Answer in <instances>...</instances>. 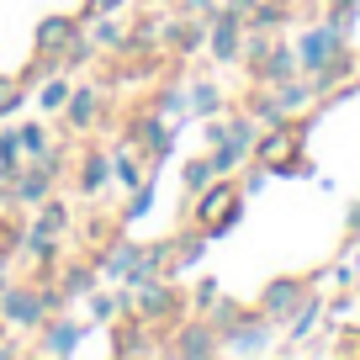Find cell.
<instances>
[{"label":"cell","instance_id":"1","mask_svg":"<svg viewBox=\"0 0 360 360\" xmlns=\"http://www.w3.org/2000/svg\"><path fill=\"white\" fill-rule=\"evenodd\" d=\"M238 217H244V191H238L233 175H217L212 186H202V191L191 196L186 223H196L207 238H228L238 228Z\"/></svg>","mask_w":360,"mask_h":360},{"label":"cell","instance_id":"2","mask_svg":"<svg viewBox=\"0 0 360 360\" xmlns=\"http://www.w3.org/2000/svg\"><path fill=\"white\" fill-rule=\"evenodd\" d=\"M133 313L148 318L159 334H169L191 307H186V292H180L169 276H148V281H133Z\"/></svg>","mask_w":360,"mask_h":360},{"label":"cell","instance_id":"3","mask_svg":"<svg viewBox=\"0 0 360 360\" xmlns=\"http://www.w3.org/2000/svg\"><path fill=\"white\" fill-rule=\"evenodd\" d=\"M307 127H313V122H292V117H286V122H276V127H265V133L255 138V154H249V159H255V165H265L270 175H281V169L302 154Z\"/></svg>","mask_w":360,"mask_h":360},{"label":"cell","instance_id":"4","mask_svg":"<svg viewBox=\"0 0 360 360\" xmlns=\"http://www.w3.org/2000/svg\"><path fill=\"white\" fill-rule=\"evenodd\" d=\"M58 122H64L69 138H90V133H96V122H106V90H101V79H85V85L69 90V101L58 106Z\"/></svg>","mask_w":360,"mask_h":360},{"label":"cell","instance_id":"5","mask_svg":"<svg viewBox=\"0 0 360 360\" xmlns=\"http://www.w3.org/2000/svg\"><path fill=\"white\" fill-rule=\"evenodd\" d=\"M0 318H6L16 334H37V328L48 323V307H43L37 281H6L0 286Z\"/></svg>","mask_w":360,"mask_h":360},{"label":"cell","instance_id":"6","mask_svg":"<svg viewBox=\"0 0 360 360\" xmlns=\"http://www.w3.org/2000/svg\"><path fill=\"white\" fill-rule=\"evenodd\" d=\"M202 48H207V16H186V11L169 6V16L159 22V53L191 58V53H202Z\"/></svg>","mask_w":360,"mask_h":360},{"label":"cell","instance_id":"7","mask_svg":"<svg viewBox=\"0 0 360 360\" xmlns=\"http://www.w3.org/2000/svg\"><path fill=\"white\" fill-rule=\"evenodd\" d=\"M307 297H313V276H276V281H265V292H259L255 307L270 318V323H286Z\"/></svg>","mask_w":360,"mask_h":360},{"label":"cell","instance_id":"8","mask_svg":"<svg viewBox=\"0 0 360 360\" xmlns=\"http://www.w3.org/2000/svg\"><path fill=\"white\" fill-rule=\"evenodd\" d=\"M165 355H180V360H196V355H223V339H217V328L207 323L202 313H191V318H180V323L169 328Z\"/></svg>","mask_w":360,"mask_h":360},{"label":"cell","instance_id":"9","mask_svg":"<svg viewBox=\"0 0 360 360\" xmlns=\"http://www.w3.org/2000/svg\"><path fill=\"white\" fill-rule=\"evenodd\" d=\"M207 53H212L217 64H238V53H244V11L217 6V11L207 16Z\"/></svg>","mask_w":360,"mask_h":360},{"label":"cell","instance_id":"10","mask_svg":"<svg viewBox=\"0 0 360 360\" xmlns=\"http://www.w3.org/2000/svg\"><path fill=\"white\" fill-rule=\"evenodd\" d=\"M112 355H165V339H159V328L148 323V318H138V313H122V318H112Z\"/></svg>","mask_w":360,"mask_h":360},{"label":"cell","instance_id":"11","mask_svg":"<svg viewBox=\"0 0 360 360\" xmlns=\"http://www.w3.org/2000/svg\"><path fill=\"white\" fill-rule=\"evenodd\" d=\"M270 328L276 323H270L259 307H244V313L223 328V349L228 355H259V349H270Z\"/></svg>","mask_w":360,"mask_h":360},{"label":"cell","instance_id":"12","mask_svg":"<svg viewBox=\"0 0 360 360\" xmlns=\"http://www.w3.org/2000/svg\"><path fill=\"white\" fill-rule=\"evenodd\" d=\"M186 122H175V117H165V112H154V106H148L143 117H138V143H143V165H165L169 159V148H175V133Z\"/></svg>","mask_w":360,"mask_h":360},{"label":"cell","instance_id":"13","mask_svg":"<svg viewBox=\"0 0 360 360\" xmlns=\"http://www.w3.org/2000/svg\"><path fill=\"white\" fill-rule=\"evenodd\" d=\"M79 32H85L79 11H48L43 22L32 27V53H53V58H64V48L75 43Z\"/></svg>","mask_w":360,"mask_h":360},{"label":"cell","instance_id":"14","mask_svg":"<svg viewBox=\"0 0 360 360\" xmlns=\"http://www.w3.org/2000/svg\"><path fill=\"white\" fill-rule=\"evenodd\" d=\"M112 148H106V143H85V148H79V169H75V191L79 196H85V202H90V196H101L106 191V186H112Z\"/></svg>","mask_w":360,"mask_h":360},{"label":"cell","instance_id":"15","mask_svg":"<svg viewBox=\"0 0 360 360\" xmlns=\"http://www.w3.org/2000/svg\"><path fill=\"white\" fill-rule=\"evenodd\" d=\"M37 334H43V339H32L37 355H75L79 339L90 334V323H79V318H69V313H53L43 328H37Z\"/></svg>","mask_w":360,"mask_h":360},{"label":"cell","instance_id":"16","mask_svg":"<svg viewBox=\"0 0 360 360\" xmlns=\"http://www.w3.org/2000/svg\"><path fill=\"white\" fill-rule=\"evenodd\" d=\"M297 69H302L297 48L286 43V37H276V43L259 53V64H249V85H281V79H292Z\"/></svg>","mask_w":360,"mask_h":360},{"label":"cell","instance_id":"17","mask_svg":"<svg viewBox=\"0 0 360 360\" xmlns=\"http://www.w3.org/2000/svg\"><path fill=\"white\" fill-rule=\"evenodd\" d=\"M339 48H345V32H339V27H313V32H302V43H297V58H302V69L313 75V69H323Z\"/></svg>","mask_w":360,"mask_h":360},{"label":"cell","instance_id":"18","mask_svg":"<svg viewBox=\"0 0 360 360\" xmlns=\"http://www.w3.org/2000/svg\"><path fill=\"white\" fill-rule=\"evenodd\" d=\"M22 255L37 265V276H53V270L64 265V244H58V233H43V228H32V223H27V244H22Z\"/></svg>","mask_w":360,"mask_h":360},{"label":"cell","instance_id":"19","mask_svg":"<svg viewBox=\"0 0 360 360\" xmlns=\"http://www.w3.org/2000/svg\"><path fill=\"white\" fill-rule=\"evenodd\" d=\"M85 302H90V323H112V318L133 313V281H122V292H101L96 286Z\"/></svg>","mask_w":360,"mask_h":360},{"label":"cell","instance_id":"20","mask_svg":"<svg viewBox=\"0 0 360 360\" xmlns=\"http://www.w3.org/2000/svg\"><path fill=\"white\" fill-rule=\"evenodd\" d=\"M297 16L292 0H259L255 11H244V27H255V32H276V27H286Z\"/></svg>","mask_w":360,"mask_h":360},{"label":"cell","instance_id":"21","mask_svg":"<svg viewBox=\"0 0 360 360\" xmlns=\"http://www.w3.org/2000/svg\"><path fill=\"white\" fill-rule=\"evenodd\" d=\"M32 212H37V217H32V228H43V233H58V238H64L69 228H75V212H69L64 196H48V202H37Z\"/></svg>","mask_w":360,"mask_h":360},{"label":"cell","instance_id":"22","mask_svg":"<svg viewBox=\"0 0 360 360\" xmlns=\"http://www.w3.org/2000/svg\"><path fill=\"white\" fill-rule=\"evenodd\" d=\"M186 101H191V117H202V122H207V117H217V112H223V90H217L212 85V79H191V85H186Z\"/></svg>","mask_w":360,"mask_h":360},{"label":"cell","instance_id":"23","mask_svg":"<svg viewBox=\"0 0 360 360\" xmlns=\"http://www.w3.org/2000/svg\"><path fill=\"white\" fill-rule=\"evenodd\" d=\"M27 244V223H22V207H6V217H0V259L11 265L16 255H22Z\"/></svg>","mask_w":360,"mask_h":360},{"label":"cell","instance_id":"24","mask_svg":"<svg viewBox=\"0 0 360 360\" xmlns=\"http://www.w3.org/2000/svg\"><path fill=\"white\" fill-rule=\"evenodd\" d=\"M69 90H75V79H69V69H53V75H48V79H37V106L58 117V106L69 101Z\"/></svg>","mask_w":360,"mask_h":360},{"label":"cell","instance_id":"25","mask_svg":"<svg viewBox=\"0 0 360 360\" xmlns=\"http://www.w3.org/2000/svg\"><path fill=\"white\" fill-rule=\"evenodd\" d=\"M85 32L96 37V48H101V53H117V48H122V37H127V27L117 22V16H90Z\"/></svg>","mask_w":360,"mask_h":360},{"label":"cell","instance_id":"26","mask_svg":"<svg viewBox=\"0 0 360 360\" xmlns=\"http://www.w3.org/2000/svg\"><path fill=\"white\" fill-rule=\"evenodd\" d=\"M27 165V154H22V138H16V127H0V186L16 175V169Z\"/></svg>","mask_w":360,"mask_h":360},{"label":"cell","instance_id":"27","mask_svg":"<svg viewBox=\"0 0 360 360\" xmlns=\"http://www.w3.org/2000/svg\"><path fill=\"white\" fill-rule=\"evenodd\" d=\"M180 180H186V196H196L202 186H212V180H217V165H212V154H196V159H186Z\"/></svg>","mask_w":360,"mask_h":360},{"label":"cell","instance_id":"28","mask_svg":"<svg viewBox=\"0 0 360 360\" xmlns=\"http://www.w3.org/2000/svg\"><path fill=\"white\" fill-rule=\"evenodd\" d=\"M27 96H32V90L22 85V75H0V122L22 112V106H27Z\"/></svg>","mask_w":360,"mask_h":360},{"label":"cell","instance_id":"29","mask_svg":"<svg viewBox=\"0 0 360 360\" xmlns=\"http://www.w3.org/2000/svg\"><path fill=\"white\" fill-rule=\"evenodd\" d=\"M223 127H228V143H238L244 154H255V138H259V122L249 112H233V117H223Z\"/></svg>","mask_w":360,"mask_h":360},{"label":"cell","instance_id":"30","mask_svg":"<svg viewBox=\"0 0 360 360\" xmlns=\"http://www.w3.org/2000/svg\"><path fill=\"white\" fill-rule=\"evenodd\" d=\"M112 180H117V186H127V191H138V186L148 180V169H143V159H138V154H117L112 159Z\"/></svg>","mask_w":360,"mask_h":360},{"label":"cell","instance_id":"31","mask_svg":"<svg viewBox=\"0 0 360 360\" xmlns=\"http://www.w3.org/2000/svg\"><path fill=\"white\" fill-rule=\"evenodd\" d=\"M16 138H22V154L27 159H43L48 148H53V138H48L43 122H22V127H16Z\"/></svg>","mask_w":360,"mask_h":360},{"label":"cell","instance_id":"32","mask_svg":"<svg viewBox=\"0 0 360 360\" xmlns=\"http://www.w3.org/2000/svg\"><path fill=\"white\" fill-rule=\"evenodd\" d=\"M96 53H101V48H96V37H90V32H79L75 43L64 48V69H85V64H90Z\"/></svg>","mask_w":360,"mask_h":360},{"label":"cell","instance_id":"33","mask_svg":"<svg viewBox=\"0 0 360 360\" xmlns=\"http://www.w3.org/2000/svg\"><path fill=\"white\" fill-rule=\"evenodd\" d=\"M207 154H212V165H217V175H233V169L238 165H244V148H238V143H228V138H223V143H217V148H207Z\"/></svg>","mask_w":360,"mask_h":360},{"label":"cell","instance_id":"34","mask_svg":"<svg viewBox=\"0 0 360 360\" xmlns=\"http://www.w3.org/2000/svg\"><path fill=\"white\" fill-rule=\"evenodd\" d=\"M212 302H217V281H212V276H202V281L186 292V307H191V313H207Z\"/></svg>","mask_w":360,"mask_h":360},{"label":"cell","instance_id":"35","mask_svg":"<svg viewBox=\"0 0 360 360\" xmlns=\"http://www.w3.org/2000/svg\"><path fill=\"white\" fill-rule=\"evenodd\" d=\"M122 6L127 0H85V6H79V22H90V16H117Z\"/></svg>","mask_w":360,"mask_h":360},{"label":"cell","instance_id":"36","mask_svg":"<svg viewBox=\"0 0 360 360\" xmlns=\"http://www.w3.org/2000/svg\"><path fill=\"white\" fill-rule=\"evenodd\" d=\"M11 334H16V328L0 318V355H27V345H22V339H11Z\"/></svg>","mask_w":360,"mask_h":360},{"label":"cell","instance_id":"37","mask_svg":"<svg viewBox=\"0 0 360 360\" xmlns=\"http://www.w3.org/2000/svg\"><path fill=\"white\" fill-rule=\"evenodd\" d=\"M223 0H175V11H186V16H212Z\"/></svg>","mask_w":360,"mask_h":360},{"label":"cell","instance_id":"38","mask_svg":"<svg viewBox=\"0 0 360 360\" xmlns=\"http://www.w3.org/2000/svg\"><path fill=\"white\" fill-rule=\"evenodd\" d=\"M265 180H270V169H265V165H255V169H249V175H244V186H238V191H244V202L259 191V186H265Z\"/></svg>","mask_w":360,"mask_h":360},{"label":"cell","instance_id":"39","mask_svg":"<svg viewBox=\"0 0 360 360\" xmlns=\"http://www.w3.org/2000/svg\"><path fill=\"white\" fill-rule=\"evenodd\" d=\"M223 6H233V11H255L259 0H223Z\"/></svg>","mask_w":360,"mask_h":360},{"label":"cell","instance_id":"40","mask_svg":"<svg viewBox=\"0 0 360 360\" xmlns=\"http://www.w3.org/2000/svg\"><path fill=\"white\" fill-rule=\"evenodd\" d=\"M349 233H360V202L349 207Z\"/></svg>","mask_w":360,"mask_h":360}]
</instances>
